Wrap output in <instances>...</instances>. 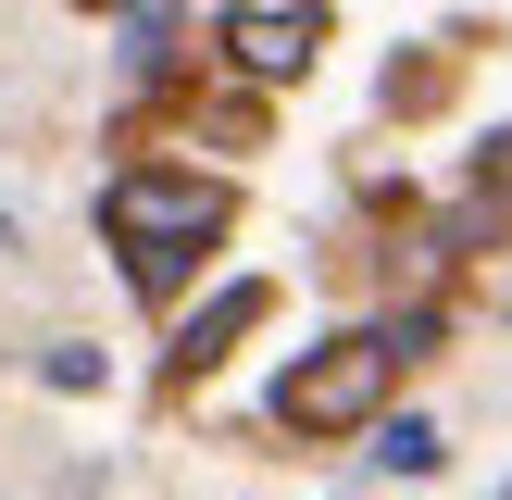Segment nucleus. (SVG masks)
<instances>
[{"instance_id":"nucleus-2","label":"nucleus","mask_w":512,"mask_h":500,"mask_svg":"<svg viewBox=\"0 0 512 500\" xmlns=\"http://www.w3.org/2000/svg\"><path fill=\"white\" fill-rule=\"evenodd\" d=\"M388 375H400V338L375 325V338H325L313 363L275 388V413L300 425V438H338V425H363L375 400H388Z\"/></svg>"},{"instance_id":"nucleus-5","label":"nucleus","mask_w":512,"mask_h":500,"mask_svg":"<svg viewBox=\"0 0 512 500\" xmlns=\"http://www.w3.org/2000/svg\"><path fill=\"white\" fill-rule=\"evenodd\" d=\"M113 38H125V75H138V88H163V75H175V0H125Z\"/></svg>"},{"instance_id":"nucleus-6","label":"nucleus","mask_w":512,"mask_h":500,"mask_svg":"<svg viewBox=\"0 0 512 500\" xmlns=\"http://www.w3.org/2000/svg\"><path fill=\"white\" fill-rule=\"evenodd\" d=\"M375 463H388V475H438V425H413V413L375 425Z\"/></svg>"},{"instance_id":"nucleus-3","label":"nucleus","mask_w":512,"mask_h":500,"mask_svg":"<svg viewBox=\"0 0 512 500\" xmlns=\"http://www.w3.org/2000/svg\"><path fill=\"white\" fill-rule=\"evenodd\" d=\"M225 50H238V63L263 75V88H288V75H300V63H313V50H325V25L300 13V0H275V13H263V0H250V13H225Z\"/></svg>"},{"instance_id":"nucleus-8","label":"nucleus","mask_w":512,"mask_h":500,"mask_svg":"<svg viewBox=\"0 0 512 500\" xmlns=\"http://www.w3.org/2000/svg\"><path fill=\"white\" fill-rule=\"evenodd\" d=\"M488 188H500V200H512V138H488Z\"/></svg>"},{"instance_id":"nucleus-9","label":"nucleus","mask_w":512,"mask_h":500,"mask_svg":"<svg viewBox=\"0 0 512 500\" xmlns=\"http://www.w3.org/2000/svg\"><path fill=\"white\" fill-rule=\"evenodd\" d=\"M500 313H512V288H500Z\"/></svg>"},{"instance_id":"nucleus-4","label":"nucleus","mask_w":512,"mask_h":500,"mask_svg":"<svg viewBox=\"0 0 512 500\" xmlns=\"http://www.w3.org/2000/svg\"><path fill=\"white\" fill-rule=\"evenodd\" d=\"M238 325H263V288H225V300H200L188 325H175V363H225V338Z\"/></svg>"},{"instance_id":"nucleus-7","label":"nucleus","mask_w":512,"mask_h":500,"mask_svg":"<svg viewBox=\"0 0 512 500\" xmlns=\"http://www.w3.org/2000/svg\"><path fill=\"white\" fill-rule=\"evenodd\" d=\"M38 375H50V388H100V350H88V338H50Z\"/></svg>"},{"instance_id":"nucleus-1","label":"nucleus","mask_w":512,"mask_h":500,"mask_svg":"<svg viewBox=\"0 0 512 500\" xmlns=\"http://www.w3.org/2000/svg\"><path fill=\"white\" fill-rule=\"evenodd\" d=\"M100 225H113L125 275H138V288L163 300L175 275H188L200 250L225 238V188H213V175H113V200H100Z\"/></svg>"}]
</instances>
